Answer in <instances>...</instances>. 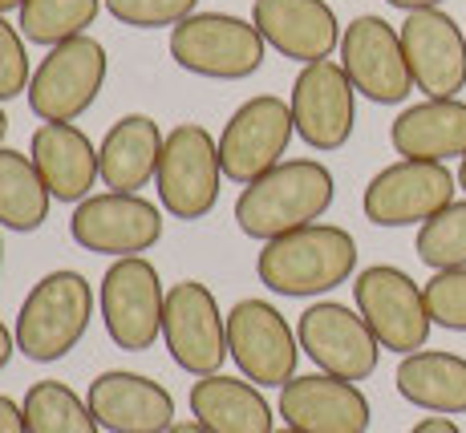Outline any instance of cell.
Instances as JSON below:
<instances>
[{
	"label": "cell",
	"instance_id": "cell-1",
	"mask_svg": "<svg viewBox=\"0 0 466 433\" xmlns=\"http://www.w3.org/2000/svg\"><path fill=\"white\" fill-rule=\"evenodd\" d=\"M337 198V178L317 158H284L268 175L252 178L236 198V227L248 239L268 243L289 231L312 227L329 215Z\"/></svg>",
	"mask_w": 466,
	"mask_h": 433
},
{
	"label": "cell",
	"instance_id": "cell-2",
	"mask_svg": "<svg viewBox=\"0 0 466 433\" xmlns=\"http://www.w3.org/2000/svg\"><path fill=\"white\" fill-rule=\"evenodd\" d=\"M256 276L268 292L289 300L329 296L357 276V239L337 223H312L268 239L256 256Z\"/></svg>",
	"mask_w": 466,
	"mask_h": 433
},
{
	"label": "cell",
	"instance_id": "cell-3",
	"mask_svg": "<svg viewBox=\"0 0 466 433\" xmlns=\"http://www.w3.org/2000/svg\"><path fill=\"white\" fill-rule=\"evenodd\" d=\"M94 308L97 296L82 272L57 267V272L41 276L16 312V353H25V360H37V365L69 357L89 332Z\"/></svg>",
	"mask_w": 466,
	"mask_h": 433
},
{
	"label": "cell",
	"instance_id": "cell-4",
	"mask_svg": "<svg viewBox=\"0 0 466 433\" xmlns=\"http://www.w3.org/2000/svg\"><path fill=\"white\" fill-rule=\"evenodd\" d=\"M178 69L211 81H244L259 74L268 57V41L252 21L236 13H195L170 29L167 41Z\"/></svg>",
	"mask_w": 466,
	"mask_h": 433
},
{
	"label": "cell",
	"instance_id": "cell-5",
	"mask_svg": "<svg viewBox=\"0 0 466 433\" xmlns=\"http://www.w3.org/2000/svg\"><path fill=\"white\" fill-rule=\"evenodd\" d=\"M219 183H228L219 166V138L199 122H178L167 134L163 158H158V175H155L158 206L170 219L199 223L219 203L223 191Z\"/></svg>",
	"mask_w": 466,
	"mask_h": 433
},
{
	"label": "cell",
	"instance_id": "cell-6",
	"mask_svg": "<svg viewBox=\"0 0 466 433\" xmlns=\"http://www.w3.org/2000/svg\"><path fill=\"white\" fill-rule=\"evenodd\" d=\"M97 312L122 353H147L163 337L167 287L147 256L114 259L97 284Z\"/></svg>",
	"mask_w": 466,
	"mask_h": 433
},
{
	"label": "cell",
	"instance_id": "cell-7",
	"mask_svg": "<svg viewBox=\"0 0 466 433\" xmlns=\"http://www.w3.org/2000/svg\"><path fill=\"white\" fill-rule=\"evenodd\" d=\"M110 74V57L97 37H74L53 45L33 69V81L25 89L33 118L41 122H77L97 102Z\"/></svg>",
	"mask_w": 466,
	"mask_h": 433
},
{
	"label": "cell",
	"instance_id": "cell-8",
	"mask_svg": "<svg viewBox=\"0 0 466 433\" xmlns=\"http://www.w3.org/2000/svg\"><path fill=\"white\" fill-rule=\"evenodd\" d=\"M353 308L365 316L378 345L398 357L426 348L434 328L422 284H414V276L393 264H373L353 276Z\"/></svg>",
	"mask_w": 466,
	"mask_h": 433
},
{
	"label": "cell",
	"instance_id": "cell-9",
	"mask_svg": "<svg viewBox=\"0 0 466 433\" xmlns=\"http://www.w3.org/2000/svg\"><path fill=\"white\" fill-rule=\"evenodd\" d=\"M459 175L446 162L398 158L370 178L361 195V211L373 227H422L442 206L454 203Z\"/></svg>",
	"mask_w": 466,
	"mask_h": 433
},
{
	"label": "cell",
	"instance_id": "cell-10",
	"mask_svg": "<svg viewBox=\"0 0 466 433\" xmlns=\"http://www.w3.org/2000/svg\"><path fill=\"white\" fill-rule=\"evenodd\" d=\"M297 138L292 106L276 94H256L228 118L219 134V166L223 178L236 186H248L252 178L280 166Z\"/></svg>",
	"mask_w": 466,
	"mask_h": 433
},
{
	"label": "cell",
	"instance_id": "cell-11",
	"mask_svg": "<svg viewBox=\"0 0 466 433\" xmlns=\"http://www.w3.org/2000/svg\"><path fill=\"white\" fill-rule=\"evenodd\" d=\"M163 345L170 360L191 377H211L231 357L228 348V312L199 279H178L167 287Z\"/></svg>",
	"mask_w": 466,
	"mask_h": 433
},
{
	"label": "cell",
	"instance_id": "cell-12",
	"mask_svg": "<svg viewBox=\"0 0 466 433\" xmlns=\"http://www.w3.org/2000/svg\"><path fill=\"white\" fill-rule=\"evenodd\" d=\"M228 348L236 368L259 389H284L297 377L300 340L284 312L268 300H239L228 312Z\"/></svg>",
	"mask_w": 466,
	"mask_h": 433
},
{
	"label": "cell",
	"instance_id": "cell-13",
	"mask_svg": "<svg viewBox=\"0 0 466 433\" xmlns=\"http://www.w3.org/2000/svg\"><path fill=\"white\" fill-rule=\"evenodd\" d=\"M337 53L353 89L361 97H370L373 106H401L414 94V74H410L406 49H401V33L385 16H353L340 33Z\"/></svg>",
	"mask_w": 466,
	"mask_h": 433
},
{
	"label": "cell",
	"instance_id": "cell-14",
	"mask_svg": "<svg viewBox=\"0 0 466 433\" xmlns=\"http://www.w3.org/2000/svg\"><path fill=\"white\" fill-rule=\"evenodd\" d=\"M297 340H300V353L329 377L365 381V377L378 373L381 345L373 337V328L365 324V316L349 308V304H337V300L309 304L297 320Z\"/></svg>",
	"mask_w": 466,
	"mask_h": 433
},
{
	"label": "cell",
	"instance_id": "cell-15",
	"mask_svg": "<svg viewBox=\"0 0 466 433\" xmlns=\"http://www.w3.org/2000/svg\"><path fill=\"white\" fill-rule=\"evenodd\" d=\"M163 206H155L142 195H122V191H102L89 195L74 206L69 215V236L77 247L94 251V256L127 259L142 256L163 239Z\"/></svg>",
	"mask_w": 466,
	"mask_h": 433
},
{
	"label": "cell",
	"instance_id": "cell-16",
	"mask_svg": "<svg viewBox=\"0 0 466 433\" xmlns=\"http://www.w3.org/2000/svg\"><path fill=\"white\" fill-rule=\"evenodd\" d=\"M292 122H297V138L304 146L320 150H340L353 138L357 126V89L340 61H312L300 65L297 81H292Z\"/></svg>",
	"mask_w": 466,
	"mask_h": 433
},
{
	"label": "cell",
	"instance_id": "cell-17",
	"mask_svg": "<svg viewBox=\"0 0 466 433\" xmlns=\"http://www.w3.org/2000/svg\"><path fill=\"white\" fill-rule=\"evenodd\" d=\"M401 49H406L414 89L426 97H459L466 89V33L442 8L406 13L401 21Z\"/></svg>",
	"mask_w": 466,
	"mask_h": 433
},
{
	"label": "cell",
	"instance_id": "cell-18",
	"mask_svg": "<svg viewBox=\"0 0 466 433\" xmlns=\"http://www.w3.org/2000/svg\"><path fill=\"white\" fill-rule=\"evenodd\" d=\"M276 413L284 418V426L300 433H370L373 421L370 397L361 393V385L329 377L320 368L292 377L280 389Z\"/></svg>",
	"mask_w": 466,
	"mask_h": 433
},
{
	"label": "cell",
	"instance_id": "cell-19",
	"mask_svg": "<svg viewBox=\"0 0 466 433\" xmlns=\"http://www.w3.org/2000/svg\"><path fill=\"white\" fill-rule=\"evenodd\" d=\"M97 426L110 433H167L175 426V397L155 377L110 368L89 381L86 393Z\"/></svg>",
	"mask_w": 466,
	"mask_h": 433
},
{
	"label": "cell",
	"instance_id": "cell-20",
	"mask_svg": "<svg viewBox=\"0 0 466 433\" xmlns=\"http://www.w3.org/2000/svg\"><path fill=\"white\" fill-rule=\"evenodd\" d=\"M252 25L276 53L300 65L329 61L340 49V33H345L329 0H256Z\"/></svg>",
	"mask_w": 466,
	"mask_h": 433
},
{
	"label": "cell",
	"instance_id": "cell-21",
	"mask_svg": "<svg viewBox=\"0 0 466 433\" xmlns=\"http://www.w3.org/2000/svg\"><path fill=\"white\" fill-rule=\"evenodd\" d=\"M29 158L57 203L77 206L82 198H89V186L102 183L97 146L89 142V134L82 126H74V122H41L33 130Z\"/></svg>",
	"mask_w": 466,
	"mask_h": 433
},
{
	"label": "cell",
	"instance_id": "cell-22",
	"mask_svg": "<svg viewBox=\"0 0 466 433\" xmlns=\"http://www.w3.org/2000/svg\"><path fill=\"white\" fill-rule=\"evenodd\" d=\"M167 134L150 114H122L97 142V162H102V186L106 191L138 195L142 186L155 183L158 158H163Z\"/></svg>",
	"mask_w": 466,
	"mask_h": 433
},
{
	"label": "cell",
	"instance_id": "cell-23",
	"mask_svg": "<svg viewBox=\"0 0 466 433\" xmlns=\"http://www.w3.org/2000/svg\"><path fill=\"white\" fill-rule=\"evenodd\" d=\"M187 401H191L195 421L211 433H276L272 405L248 377H195Z\"/></svg>",
	"mask_w": 466,
	"mask_h": 433
},
{
	"label": "cell",
	"instance_id": "cell-24",
	"mask_svg": "<svg viewBox=\"0 0 466 433\" xmlns=\"http://www.w3.org/2000/svg\"><path fill=\"white\" fill-rule=\"evenodd\" d=\"M390 142L401 158L446 162L466 158V102L459 97H426L393 118Z\"/></svg>",
	"mask_w": 466,
	"mask_h": 433
},
{
	"label": "cell",
	"instance_id": "cell-25",
	"mask_svg": "<svg viewBox=\"0 0 466 433\" xmlns=\"http://www.w3.org/2000/svg\"><path fill=\"white\" fill-rule=\"evenodd\" d=\"M393 385L410 405L426 413H466V357L442 353V348H418V353L401 357Z\"/></svg>",
	"mask_w": 466,
	"mask_h": 433
},
{
	"label": "cell",
	"instance_id": "cell-26",
	"mask_svg": "<svg viewBox=\"0 0 466 433\" xmlns=\"http://www.w3.org/2000/svg\"><path fill=\"white\" fill-rule=\"evenodd\" d=\"M49 206L53 195L37 175V166H33V158L25 150L0 146V227L29 236V231L45 227Z\"/></svg>",
	"mask_w": 466,
	"mask_h": 433
},
{
	"label": "cell",
	"instance_id": "cell-27",
	"mask_svg": "<svg viewBox=\"0 0 466 433\" xmlns=\"http://www.w3.org/2000/svg\"><path fill=\"white\" fill-rule=\"evenodd\" d=\"M25 426L29 433H102L94 409L74 385L66 381H33L25 389Z\"/></svg>",
	"mask_w": 466,
	"mask_h": 433
},
{
	"label": "cell",
	"instance_id": "cell-28",
	"mask_svg": "<svg viewBox=\"0 0 466 433\" xmlns=\"http://www.w3.org/2000/svg\"><path fill=\"white\" fill-rule=\"evenodd\" d=\"M102 5L106 0H25L16 29H21L25 41L53 49L61 41L86 37L89 25L102 13Z\"/></svg>",
	"mask_w": 466,
	"mask_h": 433
},
{
	"label": "cell",
	"instance_id": "cell-29",
	"mask_svg": "<svg viewBox=\"0 0 466 433\" xmlns=\"http://www.w3.org/2000/svg\"><path fill=\"white\" fill-rule=\"evenodd\" d=\"M414 251L434 272L466 267V198H454L451 206H442L434 219H426L418 227Z\"/></svg>",
	"mask_w": 466,
	"mask_h": 433
},
{
	"label": "cell",
	"instance_id": "cell-30",
	"mask_svg": "<svg viewBox=\"0 0 466 433\" xmlns=\"http://www.w3.org/2000/svg\"><path fill=\"white\" fill-rule=\"evenodd\" d=\"M430 320L446 332H466V267L434 272L422 284Z\"/></svg>",
	"mask_w": 466,
	"mask_h": 433
},
{
	"label": "cell",
	"instance_id": "cell-31",
	"mask_svg": "<svg viewBox=\"0 0 466 433\" xmlns=\"http://www.w3.org/2000/svg\"><path fill=\"white\" fill-rule=\"evenodd\" d=\"M114 21L130 29H175L187 16H195L199 0H106Z\"/></svg>",
	"mask_w": 466,
	"mask_h": 433
},
{
	"label": "cell",
	"instance_id": "cell-32",
	"mask_svg": "<svg viewBox=\"0 0 466 433\" xmlns=\"http://www.w3.org/2000/svg\"><path fill=\"white\" fill-rule=\"evenodd\" d=\"M29 81H33V65H29V53H25L21 29L0 16V102L21 97L29 89Z\"/></svg>",
	"mask_w": 466,
	"mask_h": 433
},
{
	"label": "cell",
	"instance_id": "cell-33",
	"mask_svg": "<svg viewBox=\"0 0 466 433\" xmlns=\"http://www.w3.org/2000/svg\"><path fill=\"white\" fill-rule=\"evenodd\" d=\"M0 433H29L21 401H13V397H5V393H0Z\"/></svg>",
	"mask_w": 466,
	"mask_h": 433
},
{
	"label": "cell",
	"instance_id": "cell-34",
	"mask_svg": "<svg viewBox=\"0 0 466 433\" xmlns=\"http://www.w3.org/2000/svg\"><path fill=\"white\" fill-rule=\"evenodd\" d=\"M410 433H462L459 426H454V418H442V413H430V418H422Z\"/></svg>",
	"mask_w": 466,
	"mask_h": 433
},
{
	"label": "cell",
	"instance_id": "cell-35",
	"mask_svg": "<svg viewBox=\"0 0 466 433\" xmlns=\"http://www.w3.org/2000/svg\"><path fill=\"white\" fill-rule=\"evenodd\" d=\"M13 353H16V332L8 328L5 320H0V373L8 368V360H13Z\"/></svg>",
	"mask_w": 466,
	"mask_h": 433
},
{
	"label": "cell",
	"instance_id": "cell-36",
	"mask_svg": "<svg viewBox=\"0 0 466 433\" xmlns=\"http://www.w3.org/2000/svg\"><path fill=\"white\" fill-rule=\"evenodd\" d=\"M385 5L401 8V13H422V8H438L442 0H385Z\"/></svg>",
	"mask_w": 466,
	"mask_h": 433
},
{
	"label": "cell",
	"instance_id": "cell-37",
	"mask_svg": "<svg viewBox=\"0 0 466 433\" xmlns=\"http://www.w3.org/2000/svg\"><path fill=\"white\" fill-rule=\"evenodd\" d=\"M167 433H211V429H203L199 421H175V426H170Z\"/></svg>",
	"mask_w": 466,
	"mask_h": 433
},
{
	"label": "cell",
	"instance_id": "cell-38",
	"mask_svg": "<svg viewBox=\"0 0 466 433\" xmlns=\"http://www.w3.org/2000/svg\"><path fill=\"white\" fill-rule=\"evenodd\" d=\"M21 8H25V0H0V16H5V13H21Z\"/></svg>",
	"mask_w": 466,
	"mask_h": 433
},
{
	"label": "cell",
	"instance_id": "cell-39",
	"mask_svg": "<svg viewBox=\"0 0 466 433\" xmlns=\"http://www.w3.org/2000/svg\"><path fill=\"white\" fill-rule=\"evenodd\" d=\"M5 134H8V114H5V106H0V146H5Z\"/></svg>",
	"mask_w": 466,
	"mask_h": 433
},
{
	"label": "cell",
	"instance_id": "cell-40",
	"mask_svg": "<svg viewBox=\"0 0 466 433\" xmlns=\"http://www.w3.org/2000/svg\"><path fill=\"white\" fill-rule=\"evenodd\" d=\"M459 191L466 195V158H459Z\"/></svg>",
	"mask_w": 466,
	"mask_h": 433
},
{
	"label": "cell",
	"instance_id": "cell-41",
	"mask_svg": "<svg viewBox=\"0 0 466 433\" xmlns=\"http://www.w3.org/2000/svg\"><path fill=\"white\" fill-rule=\"evenodd\" d=\"M0 231H5V227H0ZM0 267H5V236H0Z\"/></svg>",
	"mask_w": 466,
	"mask_h": 433
},
{
	"label": "cell",
	"instance_id": "cell-42",
	"mask_svg": "<svg viewBox=\"0 0 466 433\" xmlns=\"http://www.w3.org/2000/svg\"><path fill=\"white\" fill-rule=\"evenodd\" d=\"M276 433H300V429H289V426H284V429H276Z\"/></svg>",
	"mask_w": 466,
	"mask_h": 433
}]
</instances>
